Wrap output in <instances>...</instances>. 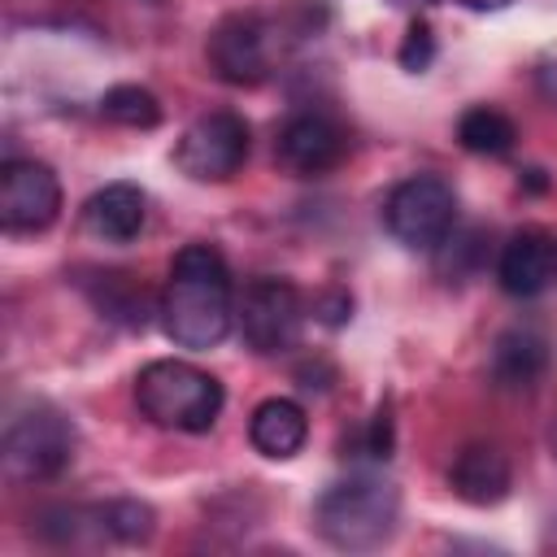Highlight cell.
<instances>
[{
	"label": "cell",
	"mask_w": 557,
	"mask_h": 557,
	"mask_svg": "<svg viewBox=\"0 0 557 557\" xmlns=\"http://www.w3.org/2000/svg\"><path fill=\"white\" fill-rule=\"evenodd\" d=\"M161 331L191 352L218 348L235 322L231 270L213 244H183L170 261V278L161 292Z\"/></svg>",
	"instance_id": "cell-1"
},
{
	"label": "cell",
	"mask_w": 557,
	"mask_h": 557,
	"mask_svg": "<svg viewBox=\"0 0 557 557\" xmlns=\"http://www.w3.org/2000/svg\"><path fill=\"white\" fill-rule=\"evenodd\" d=\"M400 492L379 474H348L331 483L313 505V527L331 548L370 553L396 535Z\"/></svg>",
	"instance_id": "cell-2"
},
{
	"label": "cell",
	"mask_w": 557,
	"mask_h": 557,
	"mask_svg": "<svg viewBox=\"0 0 557 557\" xmlns=\"http://www.w3.org/2000/svg\"><path fill=\"white\" fill-rule=\"evenodd\" d=\"M135 405L152 426L205 435L218 422L226 392L209 370L178 357H157L135 374Z\"/></svg>",
	"instance_id": "cell-3"
},
{
	"label": "cell",
	"mask_w": 557,
	"mask_h": 557,
	"mask_svg": "<svg viewBox=\"0 0 557 557\" xmlns=\"http://www.w3.org/2000/svg\"><path fill=\"white\" fill-rule=\"evenodd\" d=\"M74 422L52 405H30L9 418L0 440V461L13 483H44L57 479L74 457Z\"/></svg>",
	"instance_id": "cell-4"
},
{
	"label": "cell",
	"mask_w": 557,
	"mask_h": 557,
	"mask_svg": "<svg viewBox=\"0 0 557 557\" xmlns=\"http://www.w3.org/2000/svg\"><path fill=\"white\" fill-rule=\"evenodd\" d=\"M383 226L409 252H435L457 226V191L440 174H409L383 200Z\"/></svg>",
	"instance_id": "cell-5"
},
{
	"label": "cell",
	"mask_w": 557,
	"mask_h": 557,
	"mask_svg": "<svg viewBox=\"0 0 557 557\" xmlns=\"http://www.w3.org/2000/svg\"><path fill=\"white\" fill-rule=\"evenodd\" d=\"M252 148L248 122L231 109H213L200 113L174 144V165L191 178V183H226L244 170Z\"/></svg>",
	"instance_id": "cell-6"
},
{
	"label": "cell",
	"mask_w": 557,
	"mask_h": 557,
	"mask_svg": "<svg viewBox=\"0 0 557 557\" xmlns=\"http://www.w3.org/2000/svg\"><path fill=\"white\" fill-rule=\"evenodd\" d=\"M235 322H239V339L257 357H274V352L296 348L300 326H305V300H300L296 283L265 274V278H252L244 287Z\"/></svg>",
	"instance_id": "cell-7"
},
{
	"label": "cell",
	"mask_w": 557,
	"mask_h": 557,
	"mask_svg": "<svg viewBox=\"0 0 557 557\" xmlns=\"http://www.w3.org/2000/svg\"><path fill=\"white\" fill-rule=\"evenodd\" d=\"M61 218V178L48 161L13 157L0 170V226L9 235H39Z\"/></svg>",
	"instance_id": "cell-8"
},
{
	"label": "cell",
	"mask_w": 557,
	"mask_h": 557,
	"mask_svg": "<svg viewBox=\"0 0 557 557\" xmlns=\"http://www.w3.org/2000/svg\"><path fill=\"white\" fill-rule=\"evenodd\" d=\"M205 52H209V70L231 87H257L270 74V30L257 13L222 17Z\"/></svg>",
	"instance_id": "cell-9"
},
{
	"label": "cell",
	"mask_w": 557,
	"mask_h": 557,
	"mask_svg": "<svg viewBox=\"0 0 557 557\" xmlns=\"http://www.w3.org/2000/svg\"><path fill=\"white\" fill-rule=\"evenodd\" d=\"M496 278L518 300H531V296L548 292L553 278H557V239L540 226H527V231L509 235V244L500 248V261H496Z\"/></svg>",
	"instance_id": "cell-10"
},
{
	"label": "cell",
	"mask_w": 557,
	"mask_h": 557,
	"mask_svg": "<svg viewBox=\"0 0 557 557\" xmlns=\"http://www.w3.org/2000/svg\"><path fill=\"white\" fill-rule=\"evenodd\" d=\"M274 152L292 174H326L344 161V131L322 113H296L283 122Z\"/></svg>",
	"instance_id": "cell-11"
},
{
	"label": "cell",
	"mask_w": 557,
	"mask_h": 557,
	"mask_svg": "<svg viewBox=\"0 0 557 557\" xmlns=\"http://www.w3.org/2000/svg\"><path fill=\"white\" fill-rule=\"evenodd\" d=\"M509 483H513V470H509V457L496 444H466L448 466L453 496L474 505V509L500 505L509 496Z\"/></svg>",
	"instance_id": "cell-12"
},
{
	"label": "cell",
	"mask_w": 557,
	"mask_h": 557,
	"mask_svg": "<svg viewBox=\"0 0 557 557\" xmlns=\"http://www.w3.org/2000/svg\"><path fill=\"white\" fill-rule=\"evenodd\" d=\"M144 222H148V196L126 178L104 183L83 205V226L104 244H131L144 231Z\"/></svg>",
	"instance_id": "cell-13"
},
{
	"label": "cell",
	"mask_w": 557,
	"mask_h": 557,
	"mask_svg": "<svg viewBox=\"0 0 557 557\" xmlns=\"http://www.w3.org/2000/svg\"><path fill=\"white\" fill-rule=\"evenodd\" d=\"M248 440H252V448H257L261 457L287 461V457H296V453L305 448V440H309V413H305L292 396H270V400H261V405L252 409V418H248Z\"/></svg>",
	"instance_id": "cell-14"
},
{
	"label": "cell",
	"mask_w": 557,
	"mask_h": 557,
	"mask_svg": "<svg viewBox=\"0 0 557 557\" xmlns=\"http://www.w3.org/2000/svg\"><path fill=\"white\" fill-rule=\"evenodd\" d=\"M548 370V339L531 326H513L492 348V379L509 392H527Z\"/></svg>",
	"instance_id": "cell-15"
},
{
	"label": "cell",
	"mask_w": 557,
	"mask_h": 557,
	"mask_svg": "<svg viewBox=\"0 0 557 557\" xmlns=\"http://www.w3.org/2000/svg\"><path fill=\"white\" fill-rule=\"evenodd\" d=\"M457 144L474 157H505L518 144V126L509 122V113L492 104H474L457 117Z\"/></svg>",
	"instance_id": "cell-16"
},
{
	"label": "cell",
	"mask_w": 557,
	"mask_h": 557,
	"mask_svg": "<svg viewBox=\"0 0 557 557\" xmlns=\"http://www.w3.org/2000/svg\"><path fill=\"white\" fill-rule=\"evenodd\" d=\"M100 117L131 131H152L161 122V100L139 83H117L100 96Z\"/></svg>",
	"instance_id": "cell-17"
},
{
	"label": "cell",
	"mask_w": 557,
	"mask_h": 557,
	"mask_svg": "<svg viewBox=\"0 0 557 557\" xmlns=\"http://www.w3.org/2000/svg\"><path fill=\"white\" fill-rule=\"evenodd\" d=\"M400 65L409 70V74H422L431 61H435V35H431V26L422 22V17H413L409 22V30H405V44H400Z\"/></svg>",
	"instance_id": "cell-18"
},
{
	"label": "cell",
	"mask_w": 557,
	"mask_h": 557,
	"mask_svg": "<svg viewBox=\"0 0 557 557\" xmlns=\"http://www.w3.org/2000/svg\"><path fill=\"white\" fill-rule=\"evenodd\" d=\"M313 318L326 322V326H344L352 318V296L344 287H331V292L313 296Z\"/></svg>",
	"instance_id": "cell-19"
},
{
	"label": "cell",
	"mask_w": 557,
	"mask_h": 557,
	"mask_svg": "<svg viewBox=\"0 0 557 557\" xmlns=\"http://www.w3.org/2000/svg\"><path fill=\"white\" fill-rule=\"evenodd\" d=\"M540 91H544L548 100H557V65H544V70H540Z\"/></svg>",
	"instance_id": "cell-20"
},
{
	"label": "cell",
	"mask_w": 557,
	"mask_h": 557,
	"mask_svg": "<svg viewBox=\"0 0 557 557\" xmlns=\"http://www.w3.org/2000/svg\"><path fill=\"white\" fill-rule=\"evenodd\" d=\"M457 4H466V9H474V13H496V9H505V4H513V0H457Z\"/></svg>",
	"instance_id": "cell-21"
},
{
	"label": "cell",
	"mask_w": 557,
	"mask_h": 557,
	"mask_svg": "<svg viewBox=\"0 0 557 557\" xmlns=\"http://www.w3.org/2000/svg\"><path fill=\"white\" fill-rule=\"evenodd\" d=\"M553 453H557V422H553Z\"/></svg>",
	"instance_id": "cell-22"
}]
</instances>
